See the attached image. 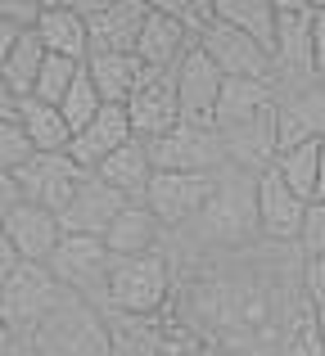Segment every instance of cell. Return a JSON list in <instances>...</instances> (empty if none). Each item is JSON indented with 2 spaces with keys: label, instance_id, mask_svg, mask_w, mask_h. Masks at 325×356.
<instances>
[{
  "label": "cell",
  "instance_id": "obj_43",
  "mask_svg": "<svg viewBox=\"0 0 325 356\" xmlns=\"http://www.w3.org/2000/svg\"><path fill=\"white\" fill-rule=\"evenodd\" d=\"M321 199H325V136H321Z\"/></svg>",
  "mask_w": 325,
  "mask_h": 356
},
{
  "label": "cell",
  "instance_id": "obj_22",
  "mask_svg": "<svg viewBox=\"0 0 325 356\" xmlns=\"http://www.w3.org/2000/svg\"><path fill=\"white\" fill-rule=\"evenodd\" d=\"M163 239H167V226L154 217L145 203H132L122 217L109 226V252L113 257H145V252H163Z\"/></svg>",
  "mask_w": 325,
  "mask_h": 356
},
{
  "label": "cell",
  "instance_id": "obj_29",
  "mask_svg": "<svg viewBox=\"0 0 325 356\" xmlns=\"http://www.w3.org/2000/svg\"><path fill=\"white\" fill-rule=\"evenodd\" d=\"M276 172L285 176V185H290L303 203H317L321 199V140L317 145H299V149H290V154H280Z\"/></svg>",
  "mask_w": 325,
  "mask_h": 356
},
{
  "label": "cell",
  "instance_id": "obj_3",
  "mask_svg": "<svg viewBox=\"0 0 325 356\" xmlns=\"http://www.w3.org/2000/svg\"><path fill=\"white\" fill-rule=\"evenodd\" d=\"M172 289V266L163 252H145V257H118L113 275H109L104 312L118 316H150L167 302Z\"/></svg>",
  "mask_w": 325,
  "mask_h": 356
},
{
  "label": "cell",
  "instance_id": "obj_31",
  "mask_svg": "<svg viewBox=\"0 0 325 356\" xmlns=\"http://www.w3.org/2000/svg\"><path fill=\"white\" fill-rule=\"evenodd\" d=\"M81 68H86V63L45 54V68H41V77H36V99H41V104H63V95H68L72 81L81 77Z\"/></svg>",
  "mask_w": 325,
  "mask_h": 356
},
{
  "label": "cell",
  "instance_id": "obj_17",
  "mask_svg": "<svg viewBox=\"0 0 325 356\" xmlns=\"http://www.w3.org/2000/svg\"><path fill=\"white\" fill-rule=\"evenodd\" d=\"M303 217H308V203L285 185V176L276 172V167L257 176V230H262L267 239L299 243Z\"/></svg>",
  "mask_w": 325,
  "mask_h": 356
},
{
  "label": "cell",
  "instance_id": "obj_46",
  "mask_svg": "<svg viewBox=\"0 0 325 356\" xmlns=\"http://www.w3.org/2000/svg\"><path fill=\"white\" fill-rule=\"evenodd\" d=\"M0 293H5V284H0Z\"/></svg>",
  "mask_w": 325,
  "mask_h": 356
},
{
  "label": "cell",
  "instance_id": "obj_24",
  "mask_svg": "<svg viewBox=\"0 0 325 356\" xmlns=\"http://www.w3.org/2000/svg\"><path fill=\"white\" fill-rule=\"evenodd\" d=\"M95 176H100V181H109L118 194H127L132 203H145V194H150V181H154L150 145H145V140H132V145H122Z\"/></svg>",
  "mask_w": 325,
  "mask_h": 356
},
{
  "label": "cell",
  "instance_id": "obj_41",
  "mask_svg": "<svg viewBox=\"0 0 325 356\" xmlns=\"http://www.w3.org/2000/svg\"><path fill=\"white\" fill-rule=\"evenodd\" d=\"M5 118H18V95L5 86V77H0V122Z\"/></svg>",
  "mask_w": 325,
  "mask_h": 356
},
{
  "label": "cell",
  "instance_id": "obj_15",
  "mask_svg": "<svg viewBox=\"0 0 325 356\" xmlns=\"http://www.w3.org/2000/svg\"><path fill=\"white\" fill-rule=\"evenodd\" d=\"M199 50L221 68V77H262V81H276L271 54H267L262 45L253 41V36H244L239 27L221 23V18L208 27V32H203Z\"/></svg>",
  "mask_w": 325,
  "mask_h": 356
},
{
  "label": "cell",
  "instance_id": "obj_36",
  "mask_svg": "<svg viewBox=\"0 0 325 356\" xmlns=\"http://www.w3.org/2000/svg\"><path fill=\"white\" fill-rule=\"evenodd\" d=\"M303 293H308L312 312L325 316V257H308V261H303Z\"/></svg>",
  "mask_w": 325,
  "mask_h": 356
},
{
  "label": "cell",
  "instance_id": "obj_23",
  "mask_svg": "<svg viewBox=\"0 0 325 356\" xmlns=\"http://www.w3.org/2000/svg\"><path fill=\"white\" fill-rule=\"evenodd\" d=\"M86 72H90V81H95L100 99H104V104H122V108H127V99L141 90V81L150 77L141 54H90Z\"/></svg>",
  "mask_w": 325,
  "mask_h": 356
},
{
  "label": "cell",
  "instance_id": "obj_47",
  "mask_svg": "<svg viewBox=\"0 0 325 356\" xmlns=\"http://www.w3.org/2000/svg\"><path fill=\"white\" fill-rule=\"evenodd\" d=\"M321 356H325V352H321Z\"/></svg>",
  "mask_w": 325,
  "mask_h": 356
},
{
  "label": "cell",
  "instance_id": "obj_35",
  "mask_svg": "<svg viewBox=\"0 0 325 356\" xmlns=\"http://www.w3.org/2000/svg\"><path fill=\"white\" fill-rule=\"evenodd\" d=\"M45 0H0V23L18 27V32H36Z\"/></svg>",
  "mask_w": 325,
  "mask_h": 356
},
{
  "label": "cell",
  "instance_id": "obj_1",
  "mask_svg": "<svg viewBox=\"0 0 325 356\" xmlns=\"http://www.w3.org/2000/svg\"><path fill=\"white\" fill-rule=\"evenodd\" d=\"M27 348L32 356H113V330L100 307L68 293L27 339Z\"/></svg>",
  "mask_w": 325,
  "mask_h": 356
},
{
  "label": "cell",
  "instance_id": "obj_9",
  "mask_svg": "<svg viewBox=\"0 0 325 356\" xmlns=\"http://www.w3.org/2000/svg\"><path fill=\"white\" fill-rule=\"evenodd\" d=\"M221 176H194V172H154L150 194H145V208L163 221L167 230L185 226V221H199L203 208L212 203Z\"/></svg>",
  "mask_w": 325,
  "mask_h": 356
},
{
  "label": "cell",
  "instance_id": "obj_14",
  "mask_svg": "<svg viewBox=\"0 0 325 356\" xmlns=\"http://www.w3.org/2000/svg\"><path fill=\"white\" fill-rule=\"evenodd\" d=\"M127 118H132L136 140H145V145L181 127L185 118H181V95H176V72H150L141 90L127 99Z\"/></svg>",
  "mask_w": 325,
  "mask_h": 356
},
{
  "label": "cell",
  "instance_id": "obj_37",
  "mask_svg": "<svg viewBox=\"0 0 325 356\" xmlns=\"http://www.w3.org/2000/svg\"><path fill=\"white\" fill-rule=\"evenodd\" d=\"M23 203V190H18V176L14 172H0V221Z\"/></svg>",
  "mask_w": 325,
  "mask_h": 356
},
{
  "label": "cell",
  "instance_id": "obj_30",
  "mask_svg": "<svg viewBox=\"0 0 325 356\" xmlns=\"http://www.w3.org/2000/svg\"><path fill=\"white\" fill-rule=\"evenodd\" d=\"M63 118H68V127H72V136L77 131H86L90 122H95L100 113H104V99H100V90H95V81H90V72L81 68V77L72 81V90L63 95Z\"/></svg>",
  "mask_w": 325,
  "mask_h": 356
},
{
  "label": "cell",
  "instance_id": "obj_34",
  "mask_svg": "<svg viewBox=\"0 0 325 356\" xmlns=\"http://www.w3.org/2000/svg\"><path fill=\"white\" fill-rule=\"evenodd\" d=\"M299 248H303V261H308V257H325V199L308 203V217H303Z\"/></svg>",
  "mask_w": 325,
  "mask_h": 356
},
{
  "label": "cell",
  "instance_id": "obj_42",
  "mask_svg": "<svg viewBox=\"0 0 325 356\" xmlns=\"http://www.w3.org/2000/svg\"><path fill=\"white\" fill-rule=\"evenodd\" d=\"M18 348H23V343L14 339V330H9V325H5V316H0V356H14Z\"/></svg>",
  "mask_w": 325,
  "mask_h": 356
},
{
  "label": "cell",
  "instance_id": "obj_21",
  "mask_svg": "<svg viewBox=\"0 0 325 356\" xmlns=\"http://www.w3.org/2000/svg\"><path fill=\"white\" fill-rule=\"evenodd\" d=\"M194 36L185 32L176 18H167L159 5L150 9V18H145V27H141V41H136V54H141V63L150 72H176V63L185 59V54L194 50Z\"/></svg>",
  "mask_w": 325,
  "mask_h": 356
},
{
  "label": "cell",
  "instance_id": "obj_5",
  "mask_svg": "<svg viewBox=\"0 0 325 356\" xmlns=\"http://www.w3.org/2000/svg\"><path fill=\"white\" fill-rule=\"evenodd\" d=\"M312 23H317V5L312 0H276V86L290 90L317 77V59H312Z\"/></svg>",
  "mask_w": 325,
  "mask_h": 356
},
{
  "label": "cell",
  "instance_id": "obj_18",
  "mask_svg": "<svg viewBox=\"0 0 325 356\" xmlns=\"http://www.w3.org/2000/svg\"><path fill=\"white\" fill-rule=\"evenodd\" d=\"M132 140H136V131H132L127 108H122V104H104V113L90 122L86 131H77V136H72L68 154H72V163H77V167L100 172V167H104L122 145H132Z\"/></svg>",
  "mask_w": 325,
  "mask_h": 356
},
{
  "label": "cell",
  "instance_id": "obj_12",
  "mask_svg": "<svg viewBox=\"0 0 325 356\" xmlns=\"http://www.w3.org/2000/svg\"><path fill=\"white\" fill-rule=\"evenodd\" d=\"M221 68L194 45L181 63H176V95H181V118L190 127H217V104H221Z\"/></svg>",
  "mask_w": 325,
  "mask_h": 356
},
{
  "label": "cell",
  "instance_id": "obj_40",
  "mask_svg": "<svg viewBox=\"0 0 325 356\" xmlns=\"http://www.w3.org/2000/svg\"><path fill=\"white\" fill-rule=\"evenodd\" d=\"M18 41H23V32H18V27H9V23H0V68H5V59L14 54Z\"/></svg>",
  "mask_w": 325,
  "mask_h": 356
},
{
  "label": "cell",
  "instance_id": "obj_19",
  "mask_svg": "<svg viewBox=\"0 0 325 356\" xmlns=\"http://www.w3.org/2000/svg\"><path fill=\"white\" fill-rule=\"evenodd\" d=\"M0 226H5L9 239H14L18 257L32 261V266H50L54 248L63 243L59 217H54V212H45V208H36V203H18V208L0 221Z\"/></svg>",
  "mask_w": 325,
  "mask_h": 356
},
{
  "label": "cell",
  "instance_id": "obj_7",
  "mask_svg": "<svg viewBox=\"0 0 325 356\" xmlns=\"http://www.w3.org/2000/svg\"><path fill=\"white\" fill-rule=\"evenodd\" d=\"M150 163H154V172H194V176H221L230 167L221 131L190 127V122H181L176 131L150 140Z\"/></svg>",
  "mask_w": 325,
  "mask_h": 356
},
{
  "label": "cell",
  "instance_id": "obj_8",
  "mask_svg": "<svg viewBox=\"0 0 325 356\" xmlns=\"http://www.w3.org/2000/svg\"><path fill=\"white\" fill-rule=\"evenodd\" d=\"M90 27V54H136L141 27L154 5L145 0H77Z\"/></svg>",
  "mask_w": 325,
  "mask_h": 356
},
{
  "label": "cell",
  "instance_id": "obj_28",
  "mask_svg": "<svg viewBox=\"0 0 325 356\" xmlns=\"http://www.w3.org/2000/svg\"><path fill=\"white\" fill-rule=\"evenodd\" d=\"M41 68H45V45H41V36H36V32H23V41L14 45V54H9L5 68H0V77H5V86L14 90L18 99H32Z\"/></svg>",
  "mask_w": 325,
  "mask_h": 356
},
{
  "label": "cell",
  "instance_id": "obj_33",
  "mask_svg": "<svg viewBox=\"0 0 325 356\" xmlns=\"http://www.w3.org/2000/svg\"><path fill=\"white\" fill-rule=\"evenodd\" d=\"M36 158V145L27 140V131H23V122L18 118H5L0 122V172H23L27 163Z\"/></svg>",
  "mask_w": 325,
  "mask_h": 356
},
{
  "label": "cell",
  "instance_id": "obj_11",
  "mask_svg": "<svg viewBox=\"0 0 325 356\" xmlns=\"http://www.w3.org/2000/svg\"><path fill=\"white\" fill-rule=\"evenodd\" d=\"M221 145H226V163L235 172L262 176L280 163V122H276V108H262V113L235 122V127H221Z\"/></svg>",
  "mask_w": 325,
  "mask_h": 356
},
{
  "label": "cell",
  "instance_id": "obj_25",
  "mask_svg": "<svg viewBox=\"0 0 325 356\" xmlns=\"http://www.w3.org/2000/svg\"><path fill=\"white\" fill-rule=\"evenodd\" d=\"M280 99V86L262 77H226L221 86V104H217V131L221 127H235V122L262 113V108H276Z\"/></svg>",
  "mask_w": 325,
  "mask_h": 356
},
{
  "label": "cell",
  "instance_id": "obj_27",
  "mask_svg": "<svg viewBox=\"0 0 325 356\" xmlns=\"http://www.w3.org/2000/svg\"><path fill=\"white\" fill-rule=\"evenodd\" d=\"M217 18L253 36L267 54L276 50V0H217Z\"/></svg>",
  "mask_w": 325,
  "mask_h": 356
},
{
  "label": "cell",
  "instance_id": "obj_45",
  "mask_svg": "<svg viewBox=\"0 0 325 356\" xmlns=\"http://www.w3.org/2000/svg\"><path fill=\"white\" fill-rule=\"evenodd\" d=\"M14 356H32V348H27V343H23V348H18V352H14Z\"/></svg>",
  "mask_w": 325,
  "mask_h": 356
},
{
  "label": "cell",
  "instance_id": "obj_16",
  "mask_svg": "<svg viewBox=\"0 0 325 356\" xmlns=\"http://www.w3.org/2000/svg\"><path fill=\"white\" fill-rule=\"evenodd\" d=\"M127 208H132V199L118 194L109 181H100V176L90 172L86 181H81V190L72 194V203L59 212V226H63V235H100L104 239L109 226H113Z\"/></svg>",
  "mask_w": 325,
  "mask_h": 356
},
{
  "label": "cell",
  "instance_id": "obj_6",
  "mask_svg": "<svg viewBox=\"0 0 325 356\" xmlns=\"http://www.w3.org/2000/svg\"><path fill=\"white\" fill-rule=\"evenodd\" d=\"M199 235L203 239H248V235H262V230H257V176L235 172V167L221 172L217 194H212V203L203 208V217H199Z\"/></svg>",
  "mask_w": 325,
  "mask_h": 356
},
{
  "label": "cell",
  "instance_id": "obj_2",
  "mask_svg": "<svg viewBox=\"0 0 325 356\" xmlns=\"http://www.w3.org/2000/svg\"><path fill=\"white\" fill-rule=\"evenodd\" d=\"M113 252L100 235H63V243L50 257V275L63 284V293L81 298V302L104 312V293H109V275H113Z\"/></svg>",
  "mask_w": 325,
  "mask_h": 356
},
{
  "label": "cell",
  "instance_id": "obj_32",
  "mask_svg": "<svg viewBox=\"0 0 325 356\" xmlns=\"http://www.w3.org/2000/svg\"><path fill=\"white\" fill-rule=\"evenodd\" d=\"M159 9L167 18H176L194 41H203V32L217 23V0H159Z\"/></svg>",
  "mask_w": 325,
  "mask_h": 356
},
{
  "label": "cell",
  "instance_id": "obj_26",
  "mask_svg": "<svg viewBox=\"0 0 325 356\" xmlns=\"http://www.w3.org/2000/svg\"><path fill=\"white\" fill-rule=\"evenodd\" d=\"M18 122H23L27 140L36 145V154H68L72 145V127L63 118L59 104H41V99H18Z\"/></svg>",
  "mask_w": 325,
  "mask_h": 356
},
{
  "label": "cell",
  "instance_id": "obj_38",
  "mask_svg": "<svg viewBox=\"0 0 325 356\" xmlns=\"http://www.w3.org/2000/svg\"><path fill=\"white\" fill-rule=\"evenodd\" d=\"M23 266V257H18V248H14V239L5 235V226H0V284H5L14 270Z\"/></svg>",
  "mask_w": 325,
  "mask_h": 356
},
{
  "label": "cell",
  "instance_id": "obj_39",
  "mask_svg": "<svg viewBox=\"0 0 325 356\" xmlns=\"http://www.w3.org/2000/svg\"><path fill=\"white\" fill-rule=\"evenodd\" d=\"M312 59H317V77H325V5H317V23H312Z\"/></svg>",
  "mask_w": 325,
  "mask_h": 356
},
{
  "label": "cell",
  "instance_id": "obj_13",
  "mask_svg": "<svg viewBox=\"0 0 325 356\" xmlns=\"http://www.w3.org/2000/svg\"><path fill=\"white\" fill-rule=\"evenodd\" d=\"M276 122H280V154H290L299 145H317L325 136V77L280 90Z\"/></svg>",
  "mask_w": 325,
  "mask_h": 356
},
{
  "label": "cell",
  "instance_id": "obj_20",
  "mask_svg": "<svg viewBox=\"0 0 325 356\" xmlns=\"http://www.w3.org/2000/svg\"><path fill=\"white\" fill-rule=\"evenodd\" d=\"M36 36H41L45 54H59V59H72V63L90 59V27L81 18L77 0H45Z\"/></svg>",
  "mask_w": 325,
  "mask_h": 356
},
{
  "label": "cell",
  "instance_id": "obj_4",
  "mask_svg": "<svg viewBox=\"0 0 325 356\" xmlns=\"http://www.w3.org/2000/svg\"><path fill=\"white\" fill-rule=\"evenodd\" d=\"M63 298H68V293H63V284L50 275V266H32V261H23V266L5 280V293H0V316H5V325L14 330V339L27 343L36 330H41V321L63 302Z\"/></svg>",
  "mask_w": 325,
  "mask_h": 356
},
{
  "label": "cell",
  "instance_id": "obj_10",
  "mask_svg": "<svg viewBox=\"0 0 325 356\" xmlns=\"http://www.w3.org/2000/svg\"><path fill=\"white\" fill-rule=\"evenodd\" d=\"M86 176L90 172L72 163V154H36L32 163L18 172V190H23V203H36V208L59 217L72 203V194L81 190Z\"/></svg>",
  "mask_w": 325,
  "mask_h": 356
},
{
  "label": "cell",
  "instance_id": "obj_44",
  "mask_svg": "<svg viewBox=\"0 0 325 356\" xmlns=\"http://www.w3.org/2000/svg\"><path fill=\"white\" fill-rule=\"evenodd\" d=\"M317 339H321V352H325V316H317Z\"/></svg>",
  "mask_w": 325,
  "mask_h": 356
}]
</instances>
